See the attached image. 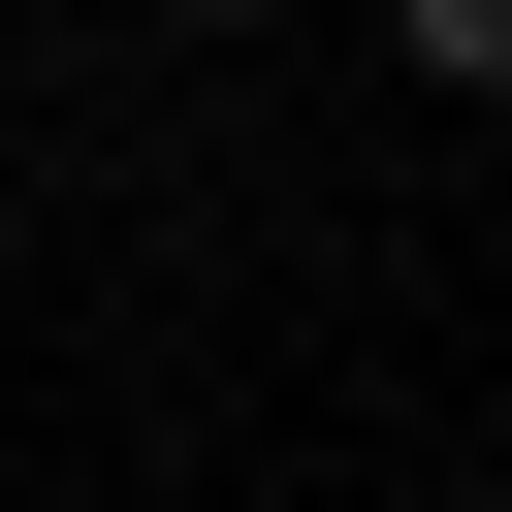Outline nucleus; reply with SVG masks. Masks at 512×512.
<instances>
[{
  "label": "nucleus",
  "instance_id": "f257e3e1",
  "mask_svg": "<svg viewBox=\"0 0 512 512\" xmlns=\"http://www.w3.org/2000/svg\"><path fill=\"white\" fill-rule=\"evenodd\" d=\"M384 32H416V64H448V96H512V0H384Z\"/></svg>",
  "mask_w": 512,
  "mask_h": 512
}]
</instances>
